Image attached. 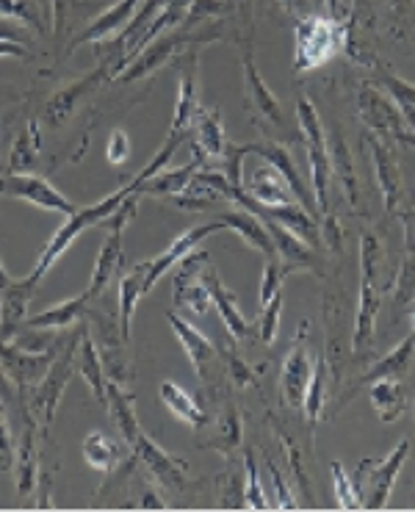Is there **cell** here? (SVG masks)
Returning a JSON list of instances; mask_svg holds the SVG:
<instances>
[{
    "label": "cell",
    "instance_id": "cell-57",
    "mask_svg": "<svg viewBox=\"0 0 415 512\" xmlns=\"http://www.w3.org/2000/svg\"><path fill=\"white\" fill-rule=\"evenodd\" d=\"M9 280H12V277H9V272H6V263H3V258H0V288L6 286Z\"/></svg>",
    "mask_w": 415,
    "mask_h": 512
},
{
    "label": "cell",
    "instance_id": "cell-40",
    "mask_svg": "<svg viewBox=\"0 0 415 512\" xmlns=\"http://www.w3.org/2000/svg\"><path fill=\"white\" fill-rule=\"evenodd\" d=\"M324 393H327V360H319V363H313V377H310L308 393H305V402H302V410H305V418L310 424L319 421Z\"/></svg>",
    "mask_w": 415,
    "mask_h": 512
},
{
    "label": "cell",
    "instance_id": "cell-54",
    "mask_svg": "<svg viewBox=\"0 0 415 512\" xmlns=\"http://www.w3.org/2000/svg\"><path fill=\"white\" fill-rule=\"evenodd\" d=\"M3 56L25 59V56H28V50H25V45H17V42H3V39H0V59H3Z\"/></svg>",
    "mask_w": 415,
    "mask_h": 512
},
{
    "label": "cell",
    "instance_id": "cell-5",
    "mask_svg": "<svg viewBox=\"0 0 415 512\" xmlns=\"http://www.w3.org/2000/svg\"><path fill=\"white\" fill-rule=\"evenodd\" d=\"M78 344H81V338L72 341L70 346H64L59 355H56V360L50 363L48 374L34 385V396H31L28 413L34 416L42 435H48L50 424H53V418H56V410H59L61 396L67 391L72 374H75V349H78Z\"/></svg>",
    "mask_w": 415,
    "mask_h": 512
},
{
    "label": "cell",
    "instance_id": "cell-44",
    "mask_svg": "<svg viewBox=\"0 0 415 512\" xmlns=\"http://www.w3.org/2000/svg\"><path fill=\"white\" fill-rule=\"evenodd\" d=\"M393 294H396V308H404L407 302L415 299V252H407L402 269H399V277H396Z\"/></svg>",
    "mask_w": 415,
    "mask_h": 512
},
{
    "label": "cell",
    "instance_id": "cell-32",
    "mask_svg": "<svg viewBox=\"0 0 415 512\" xmlns=\"http://www.w3.org/2000/svg\"><path fill=\"white\" fill-rule=\"evenodd\" d=\"M119 333H122V341L128 344L131 341V324L133 313H136V305L147 297V288H144V263L133 266L131 272L122 274L119 280Z\"/></svg>",
    "mask_w": 415,
    "mask_h": 512
},
{
    "label": "cell",
    "instance_id": "cell-46",
    "mask_svg": "<svg viewBox=\"0 0 415 512\" xmlns=\"http://www.w3.org/2000/svg\"><path fill=\"white\" fill-rule=\"evenodd\" d=\"M0 17L20 20V23L34 25V28L42 31V20H39V14L28 6V0H0Z\"/></svg>",
    "mask_w": 415,
    "mask_h": 512
},
{
    "label": "cell",
    "instance_id": "cell-34",
    "mask_svg": "<svg viewBox=\"0 0 415 512\" xmlns=\"http://www.w3.org/2000/svg\"><path fill=\"white\" fill-rule=\"evenodd\" d=\"M83 460L92 465L95 471L103 474H117L119 463H122V446L117 441H111L103 432H89L81 443Z\"/></svg>",
    "mask_w": 415,
    "mask_h": 512
},
{
    "label": "cell",
    "instance_id": "cell-29",
    "mask_svg": "<svg viewBox=\"0 0 415 512\" xmlns=\"http://www.w3.org/2000/svg\"><path fill=\"white\" fill-rule=\"evenodd\" d=\"M202 161H205V155H202L200 147H194V158H191L189 164H183V167L178 169H169V172L161 169L158 175H153L150 180L139 183V194H153V197H178L180 191H186L191 178L200 172Z\"/></svg>",
    "mask_w": 415,
    "mask_h": 512
},
{
    "label": "cell",
    "instance_id": "cell-7",
    "mask_svg": "<svg viewBox=\"0 0 415 512\" xmlns=\"http://www.w3.org/2000/svg\"><path fill=\"white\" fill-rule=\"evenodd\" d=\"M125 443L131 446L133 460L142 463L161 488L172 490V493H180V490L186 488V463L178 460L175 454L164 452L142 427L136 429Z\"/></svg>",
    "mask_w": 415,
    "mask_h": 512
},
{
    "label": "cell",
    "instance_id": "cell-42",
    "mask_svg": "<svg viewBox=\"0 0 415 512\" xmlns=\"http://www.w3.org/2000/svg\"><path fill=\"white\" fill-rule=\"evenodd\" d=\"M330 474H332V488H335V501L341 510H363L360 504V496H357L355 485H352V477L346 474L341 463H330Z\"/></svg>",
    "mask_w": 415,
    "mask_h": 512
},
{
    "label": "cell",
    "instance_id": "cell-55",
    "mask_svg": "<svg viewBox=\"0 0 415 512\" xmlns=\"http://www.w3.org/2000/svg\"><path fill=\"white\" fill-rule=\"evenodd\" d=\"M139 507H142V510H166V504L161 499H158V496H155L153 488L144 493L142 501H139Z\"/></svg>",
    "mask_w": 415,
    "mask_h": 512
},
{
    "label": "cell",
    "instance_id": "cell-28",
    "mask_svg": "<svg viewBox=\"0 0 415 512\" xmlns=\"http://www.w3.org/2000/svg\"><path fill=\"white\" fill-rule=\"evenodd\" d=\"M219 219L225 222V230H236L247 247H255V250L261 252V255H266V258H277L274 241L272 236H269L266 225H263L261 216L252 214V211H247V208H236V211H227V214H222Z\"/></svg>",
    "mask_w": 415,
    "mask_h": 512
},
{
    "label": "cell",
    "instance_id": "cell-1",
    "mask_svg": "<svg viewBox=\"0 0 415 512\" xmlns=\"http://www.w3.org/2000/svg\"><path fill=\"white\" fill-rule=\"evenodd\" d=\"M133 191H139V186H136V180H128L122 189L111 191L108 197H103V200H97L95 205H83V208H78L75 214L64 216V222H61V227L53 233V239L48 241V247L42 250V255H39V261H36V269L34 274L42 280L45 274L50 272V266L59 261L64 252L70 250L72 244H75V239H81L83 233L89 230V227H100L103 222H106L108 216L117 211L119 205L125 203L128 197H131Z\"/></svg>",
    "mask_w": 415,
    "mask_h": 512
},
{
    "label": "cell",
    "instance_id": "cell-36",
    "mask_svg": "<svg viewBox=\"0 0 415 512\" xmlns=\"http://www.w3.org/2000/svg\"><path fill=\"white\" fill-rule=\"evenodd\" d=\"M371 405L382 421H396L404 413V388L399 380L371 382Z\"/></svg>",
    "mask_w": 415,
    "mask_h": 512
},
{
    "label": "cell",
    "instance_id": "cell-31",
    "mask_svg": "<svg viewBox=\"0 0 415 512\" xmlns=\"http://www.w3.org/2000/svg\"><path fill=\"white\" fill-rule=\"evenodd\" d=\"M263 225L269 230V236L274 241V250H277V258L283 263H291L294 269H308L316 261V255H313V247L305 244V241L299 239L297 233H291L288 227H283L280 222H274L269 216H261Z\"/></svg>",
    "mask_w": 415,
    "mask_h": 512
},
{
    "label": "cell",
    "instance_id": "cell-39",
    "mask_svg": "<svg viewBox=\"0 0 415 512\" xmlns=\"http://www.w3.org/2000/svg\"><path fill=\"white\" fill-rule=\"evenodd\" d=\"M327 147H330V167L341 175L338 180L344 183L349 203L357 205L355 167H352V155H349V147H346L344 136H341V133H335V136H332V142H327Z\"/></svg>",
    "mask_w": 415,
    "mask_h": 512
},
{
    "label": "cell",
    "instance_id": "cell-24",
    "mask_svg": "<svg viewBox=\"0 0 415 512\" xmlns=\"http://www.w3.org/2000/svg\"><path fill=\"white\" fill-rule=\"evenodd\" d=\"M202 283H205L208 294L214 299V310H219L227 335H230L233 341H244V338H249V322L244 319V313L238 310L236 297H233V291L222 283V277L216 272H202Z\"/></svg>",
    "mask_w": 415,
    "mask_h": 512
},
{
    "label": "cell",
    "instance_id": "cell-49",
    "mask_svg": "<svg viewBox=\"0 0 415 512\" xmlns=\"http://www.w3.org/2000/svg\"><path fill=\"white\" fill-rule=\"evenodd\" d=\"M106 155H108V164H125L128 158H131V139H128V133L125 131H114L108 136L106 144Z\"/></svg>",
    "mask_w": 415,
    "mask_h": 512
},
{
    "label": "cell",
    "instance_id": "cell-3",
    "mask_svg": "<svg viewBox=\"0 0 415 512\" xmlns=\"http://www.w3.org/2000/svg\"><path fill=\"white\" fill-rule=\"evenodd\" d=\"M297 122L305 150H308L313 194H316V203H319V211L324 216L330 211V147H327V139H324V131H321L319 111H316V106L310 103L308 97H299L297 100Z\"/></svg>",
    "mask_w": 415,
    "mask_h": 512
},
{
    "label": "cell",
    "instance_id": "cell-27",
    "mask_svg": "<svg viewBox=\"0 0 415 512\" xmlns=\"http://www.w3.org/2000/svg\"><path fill=\"white\" fill-rule=\"evenodd\" d=\"M191 136L194 147H200L205 158H222L227 150V136L219 108H197L191 120Z\"/></svg>",
    "mask_w": 415,
    "mask_h": 512
},
{
    "label": "cell",
    "instance_id": "cell-9",
    "mask_svg": "<svg viewBox=\"0 0 415 512\" xmlns=\"http://www.w3.org/2000/svg\"><path fill=\"white\" fill-rule=\"evenodd\" d=\"M208 263V252L191 250L183 261L178 263V272L172 280V299L178 308L191 310L194 316H205L214 308V299L208 294V288L202 283V272Z\"/></svg>",
    "mask_w": 415,
    "mask_h": 512
},
{
    "label": "cell",
    "instance_id": "cell-56",
    "mask_svg": "<svg viewBox=\"0 0 415 512\" xmlns=\"http://www.w3.org/2000/svg\"><path fill=\"white\" fill-rule=\"evenodd\" d=\"M393 139H396L399 144H407V147H413L415 150V133H407V128H404L402 133H396Z\"/></svg>",
    "mask_w": 415,
    "mask_h": 512
},
{
    "label": "cell",
    "instance_id": "cell-23",
    "mask_svg": "<svg viewBox=\"0 0 415 512\" xmlns=\"http://www.w3.org/2000/svg\"><path fill=\"white\" fill-rule=\"evenodd\" d=\"M92 302L95 299L83 291L78 297L64 299V302L53 305V308H45L34 313V316H28L23 327H34V330H70V327H75V324L89 316V305Z\"/></svg>",
    "mask_w": 415,
    "mask_h": 512
},
{
    "label": "cell",
    "instance_id": "cell-41",
    "mask_svg": "<svg viewBox=\"0 0 415 512\" xmlns=\"http://www.w3.org/2000/svg\"><path fill=\"white\" fill-rule=\"evenodd\" d=\"M297 272L291 263H283L280 258H269L266 263V269H263V277H261V308H266L269 302H272L277 294H280V286H283L285 274Z\"/></svg>",
    "mask_w": 415,
    "mask_h": 512
},
{
    "label": "cell",
    "instance_id": "cell-10",
    "mask_svg": "<svg viewBox=\"0 0 415 512\" xmlns=\"http://www.w3.org/2000/svg\"><path fill=\"white\" fill-rule=\"evenodd\" d=\"M53 360H56V355H50V352H28L23 346L12 344V341H0V363H3V371L12 380L14 391L20 393L23 402L25 396L34 391L36 382L48 374Z\"/></svg>",
    "mask_w": 415,
    "mask_h": 512
},
{
    "label": "cell",
    "instance_id": "cell-43",
    "mask_svg": "<svg viewBox=\"0 0 415 512\" xmlns=\"http://www.w3.org/2000/svg\"><path fill=\"white\" fill-rule=\"evenodd\" d=\"M244 499H247V507L252 510H269V499L261 488V479H258V465H255V457L247 454L244 457Z\"/></svg>",
    "mask_w": 415,
    "mask_h": 512
},
{
    "label": "cell",
    "instance_id": "cell-58",
    "mask_svg": "<svg viewBox=\"0 0 415 512\" xmlns=\"http://www.w3.org/2000/svg\"><path fill=\"white\" fill-rule=\"evenodd\" d=\"M407 322H410V330H413V335H415V299H413V310L407 313Z\"/></svg>",
    "mask_w": 415,
    "mask_h": 512
},
{
    "label": "cell",
    "instance_id": "cell-53",
    "mask_svg": "<svg viewBox=\"0 0 415 512\" xmlns=\"http://www.w3.org/2000/svg\"><path fill=\"white\" fill-rule=\"evenodd\" d=\"M0 39H3V42H17V45H25V42H28V34L20 28V20L0 17Z\"/></svg>",
    "mask_w": 415,
    "mask_h": 512
},
{
    "label": "cell",
    "instance_id": "cell-25",
    "mask_svg": "<svg viewBox=\"0 0 415 512\" xmlns=\"http://www.w3.org/2000/svg\"><path fill=\"white\" fill-rule=\"evenodd\" d=\"M241 70H244V86H247V100L255 117L263 122H272V125H283V108H280V100L272 95V89L266 86L263 75L255 67V59L252 56H244L241 61Z\"/></svg>",
    "mask_w": 415,
    "mask_h": 512
},
{
    "label": "cell",
    "instance_id": "cell-48",
    "mask_svg": "<svg viewBox=\"0 0 415 512\" xmlns=\"http://www.w3.org/2000/svg\"><path fill=\"white\" fill-rule=\"evenodd\" d=\"M3 399H0V471H6L9 465H14V446L12 443V427H9V416L3 410Z\"/></svg>",
    "mask_w": 415,
    "mask_h": 512
},
{
    "label": "cell",
    "instance_id": "cell-45",
    "mask_svg": "<svg viewBox=\"0 0 415 512\" xmlns=\"http://www.w3.org/2000/svg\"><path fill=\"white\" fill-rule=\"evenodd\" d=\"M280 313H283V294L261 308V319H258V333H261L263 344H274L277 341V330H280Z\"/></svg>",
    "mask_w": 415,
    "mask_h": 512
},
{
    "label": "cell",
    "instance_id": "cell-11",
    "mask_svg": "<svg viewBox=\"0 0 415 512\" xmlns=\"http://www.w3.org/2000/svg\"><path fill=\"white\" fill-rule=\"evenodd\" d=\"M219 230H225V222L216 216L214 222L189 227V230H186V233H180L178 239L172 241L161 255H155L153 261H144V288H147V294L153 291L155 283H158V280H161L172 266H178V263L183 261L191 250H197V244H202V239H208L211 233H219Z\"/></svg>",
    "mask_w": 415,
    "mask_h": 512
},
{
    "label": "cell",
    "instance_id": "cell-35",
    "mask_svg": "<svg viewBox=\"0 0 415 512\" xmlns=\"http://www.w3.org/2000/svg\"><path fill=\"white\" fill-rule=\"evenodd\" d=\"M415 352V335L410 338H404L402 344L393 349L391 355H385L382 360H377L371 369L366 371V377L363 382H377V380H399L404 374V369L410 366V360H413Z\"/></svg>",
    "mask_w": 415,
    "mask_h": 512
},
{
    "label": "cell",
    "instance_id": "cell-18",
    "mask_svg": "<svg viewBox=\"0 0 415 512\" xmlns=\"http://www.w3.org/2000/svg\"><path fill=\"white\" fill-rule=\"evenodd\" d=\"M368 150L374 155V169H377V180H380L382 197H385L382 203L388 208V214H396L404 194L402 169H399L396 153L385 144V139L374 136V133H368Z\"/></svg>",
    "mask_w": 415,
    "mask_h": 512
},
{
    "label": "cell",
    "instance_id": "cell-6",
    "mask_svg": "<svg viewBox=\"0 0 415 512\" xmlns=\"http://www.w3.org/2000/svg\"><path fill=\"white\" fill-rule=\"evenodd\" d=\"M0 194L61 216H70L78 211V205L67 200L53 183H48L42 175H34V172H9V175H3L0 178Z\"/></svg>",
    "mask_w": 415,
    "mask_h": 512
},
{
    "label": "cell",
    "instance_id": "cell-22",
    "mask_svg": "<svg viewBox=\"0 0 415 512\" xmlns=\"http://www.w3.org/2000/svg\"><path fill=\"white\" fill-rule=\"evenodd\" d=\"M106 81H111V67L100 64L97 70H92L89 75H83L81 81H75V84L59 89L56 95L50 97L48 108H45V111H48V120L53 122V125H59V122L67 120L83 97L89 95V92H95L97 86L106 84Z\"/></svg>",
    "mask_w": 415,
    "mask_h": 512
},
{
    "label": "cell",
    "instance_id": "cell-12",
    "mask_svg": "<svg viewBox=\"0 0 415 512\" xmlns=\"http://www.w3.org/2000/svg\"><path fill=\"white\" fill-rule=\"evenodd\" d=\"M42 280L34 272L25 274L23 280H9L0 288V341H9L28 319V308Z\"/></svg>",
    "mask_w": 415,
    "mask_h": 512
},
{
    "label": "cell",
    "instance_id": "cell-33",
    "mask_svg": "<svg viewBox=\"0 0 415 512\" xmlns=\"http://www.w3.org/2000/svg\"><path fill=\"white\" fill-rule=\"evenodd\" d=\"M158 396H161V402H164L166 410L178 418V421L189 424L191 429H202L208 421H211L208 413L200 407V402H197L186 388H180L178 382L166 380L164 385L158 388Z\"/></svg>",
    "mask_w": 415,
    "mask_h": 512
},
{
    "label": "cell",
    "instance_id": "cell-8",
    "mask_svg": "<svg viewBox=\"0 0 415 512\" xmlns=\"http://www.w3.org/2000/svg\"><path fill=\"white\" fill-rule=\"evenodd\" d=\"M208 39H219V36H191L189 31H169V34H161L158 39H153V42L125 67V70L119 72L114 81H119V84L142 81L147 75H153V72H158L161 67H166L169 61L175 59V53H178L183 45H189V42H208Z\"/></svg>",
    "mask_w": 415,
    "mask_h": 512
},
{
    "label": "cell",
    "instance_id": "cell-4",
    "mask_svg": "<svg viewBox=\"0 0 415 512\" xmlns=\"http://www.w3.org/2000/svg\"><path fill=\"white\" fill-rule=\"evenodd\" d=\"M407 454H410V441H399L396 449L382 460H360L355 477H352V485H355L357 496H360L363 510H382L388 504L393 482L402 474Z\"/></svg>",
    "mask_w": 415,
    "mask_h": 512
},
{
    "label": "cell",
    "instance_id": "cell-47",
    "mask_svg": "<svg viewBox=\"0 0 415 512\" xmlns=\"http://www.w3.org/2000/svg\"><path fill=\"white\" fill-rule=\"evenodd\" d=\"M241 443V421H238V413L233 407H227L225 418H222V438L216 443H211L214 449H222V452H230Z\"/></svg>",
    "mask_w": 415,
    "mask_h": 512
},
{
    "label": "cell",
    "instance_id": "cell-26",
    "mask_svg": "<svg viewBox=\"0 0 415 512\" xmlns=\"http://www.w3.org/2000/svg\"><path fill=\"white\" fill-rule=\"evenodd\" d=\"M75 371L81 374L83 382L89 385V391L95 396L100 405L108 402V380L106 369H103V360H100V349H97L95 338L86 330L81 338V344L75 349Z\"/></svg>",
    "mask_w": 415,
    "mask_h": 512
},
{
    "label": "cell",
    "instance_id": "cell-30",
    "mask_svg": "<svg viewBox=\"0 0 415 512\" xmlns=\"http://www.w3.org/2000/svg\"><path fill=\"white\" fill-rule=\"evenodd\" d=\"M380 308V286H377L374 280H366V277H363V286H360V308H357L355 319V338H352V349H355L357 355L374 344V324H377Z\"/></svg>",
    "mask_w": 415,
    "mask_h": 512
},
{
    "label": "cell",
    "instance_id": "cell-38",
    "mask_svg": "<svg viewBox=\"0 0 415 512\" xmlns=\"http://www.w3.org/2000/svg\"><path fill=\"white\" fill-rule=\"evenodd\" d=\"M380 81L385 86L388 97L393 100V106L399 108V114L407 122V128L415 133V84L404 81L399 75H393V72H382Z\"/></svg>",
    "mask_w": 415,
    "mask_h": 512
},
{
    "label": "cell",
    "instance_id": "cell-17",
    "mask_svg": "<svg viewBox=\"0 0 415 512\" xmlns=\"http://www.w3.org/2000/svg\"><path fill=\"white\" fill-rule=\"evenodd\" d=\"M244 191L263 208L297 203V197H294V191L288 186V180L283 178V172L274 164H269V161L258 164L249 175L244 172Z\"/></svg>",
    "mask_w": 415,
    "mask_h": 512
},
{
    "label": "cell",
    "instance_id": "cell-13",
    "mask_svg": "<svg viewBox=\"0 0 415 512\" xmlns=\"http://www.w3.org/2000/svg\"><path fill=\"white\" fill-rule=\"evenodd\" d=\"M305 333H308V324L302 327L299 344H294L288 358L283 360V369H280V393H283V402L288 407H302L310 377H313V360H310L308 346H305Z\"/></svg>",
    "mask_w": 415,
    "mask_h": 512
},
{
    "label": "cell",
    "instance_id": "cell-14",
    "mask_svg": "<svg viewBox=\"0 0 415 512\" xmlns=\"http://www.w3.org/2000/svg\"><path fill=\"white\" fill-rule=\"evenodd\" d=\"M252 155H258L263 161H269L274 167L283 172V178L288 180V186L294 191V197H297V203L313 214L316 219H321L319 203H316V194L308 189V183L305 178L299 175L297 161H294V155L288 153V147H283L280 142H261V144H252Z\"/></svg>",
    "mask_w": 415,
    "mask_h": 512
},
{
    "label": "cell",
    "instance_id": "cell-51",
    "mask_svg": "<svg viewBox=\"0 0 415 512\" xmlns=\"http://www.w3.org/2000/svg\"><path fill=\"white\" fill-rule=\"evenodd\" d=\"M50 490H53V477H50V474H39V482H36V490H34L36 510H56V504H53V499H50Z\"/></svg>",
    "mask_w": 415,
    "mask_h": 512
},
{
    "label": "cell",
    "instance_id": "cell-16",
    "mask_svg": "<svg viewBox=\"0 0 415 512\" xmlns=\"http://www.w3.org/2000/svg\"><path fill=\"white\" fill-rule=\"evenodd\" d=\"M36 438H39V424L34 421L31 413H25V427L20 435V443L14 449V485H17V496L28 499L36 490L39 482V449H36Z\"/></svg>",
    "mask_w": 415,
    "mask_h": 512
},
{
    "label": "cell",
    "instance_id": "cell-50",
    "mask_svg": "<svg viewBox=\"0 0 415 512\" xmlns=\"http://www.w3.org/2000/svg\"><path fill=\"white\" fill-rule=\"evenodd\" d=\"M227 369H230V377H233V382H236L238 388H247L249 382H252V377H255V371L249 369L236 349H230V355H227Z\"/></svg>",
    "mask_w": 415,
    "mask_h": 512
},
{
    "label": "cell",
    "instance_id": "cell-20",
    "mask_svg": "<svg viewBox=\"0 0 415 512\" xmlns=\"http://www.w3.org/2000/svg\"><path fill=\"white\" fill-rule=\"evenodd\" d=\"M360 117L366 122L368 133H374V136H396V133L404 131V120L402 114H399V108L393 106V100L382 95L380 89H371L366 86L363 92H360Z\"/></svg>",
    "mask_w": 415,
    "mask_h": 512
},
{
    "label": "cell",
    "instance_id": "cell-19",
    "mask_svg": "<svg viewBox=\"0 0 415 512\" xmlns=\"http://www.w3.org/2000/svg\"><path fill=\"white\" fill-rule=\"evenodd\" d=\"M197 64H200V53L191 48L183 53L180 59V81H178V103H175V117H172V128L169 133H180L189 136L191 120L197 114Z\"/></svg>",
    "mask_w": 415,
    "mask_h": 512
},
{
    "label": "cell",
    "instance_id": "cell-2",
    "mask_svg": "<svg viewBox=\"0 0 415 512\" xmlns=\"http://www.w3.org/2000/svg\"><path fill=\"white\" fill-rule=\"evenodd\" d=\"M346 45V25L338 17H302L294 31V70L310 72L332 61Z\"/></svg>",
    "mask_w": 415,
    "mask_h": 512
},
{
    "label": "cell",
    "instance_id": "cell-52",
    "mask_svg": "<svg viewBox=\"0 0 415 512\" xmlns=\"http://www.w3.org/2000/svg\"><path fill=\"white\" fill-rule=\"evenodd\" d=\"M269 474H272L274 488H277V501H274V504H277L280 510H294V507H297V499H294V496L288 493L283 477H280V471L274 468V463H269Z\"/></svg>",
    "mask_w": 415,
    "mask_h": 512
},
{
    "label": "cell",
    "instance_id": "cell-37",
    "mask_svg": "<svg viewBox=\"0 0 415 512\" xmlns=\"http://www.w3.org/2000/svg\"><path fill=\"white\" fill-rule=\"evenodd\" d=\"M39 161V125L28 122L23 133L14 139L9 153V172H31Z\"/></svg>",
    "mask_w": 415,
    "mask_h": 512
},
{
    "label": "cell",
    "instance_id": "cell-21",
    "mask_svg": "<svg viewBox=\"0 0 415 512\" xmlns=\"http://www.w3.org/2000/svg\"><path fill=\"white\" fill-rule=\"evenodd\" d=\"M166 322L172 327V333L178 335L180 346H183V352H186V358H189L194 374H197L200 380H205L216 360L214 341H211L208 335H202L194 324H189L186 319H180L178 313H169Z\"/></svg>",
    "mask_w": 415,
    "mask_h": 512
},
{
    "label": "cell",
    "instance_id": "cell-15",
    "mask_svg": "<svg viewBox=\"0 0 415 512\" xmlns=\"http://www.w3.org/2000/svg\"><path fill=\"white\" fill-rule=\"evenodd\" d=\"M142 3L144 0H119L114 6H108L106 12L95 17L92 23L83 28L81 34L72 39L70 50L81 48V45H97V42H106L111 36L122 34L133 23L136 12L142 9Z\"/></svg>",
    "mask_w": 415,
    "mask_h": 512
}]
</instances>
